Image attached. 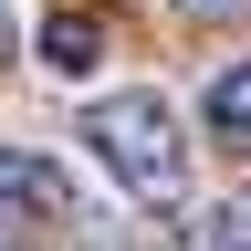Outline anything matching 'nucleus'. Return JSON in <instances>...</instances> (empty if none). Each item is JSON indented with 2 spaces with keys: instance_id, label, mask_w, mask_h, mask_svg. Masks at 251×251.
<instances>
[{
  "instance_id": "f257e3e1",
  "label": "nucleus",
  "mask_w": 251,
  "mask_h": 251,
  "mask_svg": "<svg viewBox=\"0 0 251 251\" xmlns=\"http://www.w3.org/2000/svg\"><path fill=\"white\" fill-rule=\"evenodd\" d=\"M74 136H84V157L126 188V199H147V209H178V199H188V126H178V105H168L157 84L94 94Z\"/></svg>"
},
{
  "instance_id": "39448f33",
  "label": "nucleus",
  "mask_w": 251,
  "mask_h": 251,
  "mask_svg": "<svg viewBox=\"0 0 251 251\" xmlns=\"http://www.w3.org/2000/svg\"><path fill=\"white\" fill-rule=\"evenodd\" d=\"M178 251H251V209H241V199H220V209H199V220L178 230Z\"/></svg>"
},
{
  "instance_id": "7ed1b4c3",
  "label": "nucleus",
  "mask_w": 251,
  "mask_h": 251,
  "mask_svg": "<svg viewBox=\"0 0 251 251\" xmlns=\"http://www.w3.org/2000/svg\"><path fill=\"white\" fill-rule=\"evenodd\" d=\"M199 126H209V147H251V63H220L199 84Z\"/></svg>"
},
{
  "instance_id": "20e7f679",
  "label": "nucleus",
  "mask_w": 251,
  "mask_h": 251,
  "mask_svg": "<svg viewBox=\"0 0 251 251\" xmlns=\"http://www.w3.org/2000/svg\"><path fill=\"white\" fill-rule=\"evenodd\" d=\"M42 74H63V84H84L94 63H105V21H84V11H63V21H42Z\"/></svg>"
},
{
  "instance_id": "423d86ee",
  "label": "nucleus",
  "mask_w": 251,
  "mask_h": 251,
  "mask_svg": "<svg viewBox=\"0 0 251 251\" xmlns=\"http://www.w3.org/2000/svg\"><path fill=\"white\" fill-rule=\"evenodd\" d=\"M178 11H251V0H178Z\"/></svg>"
},
{
  "instance_id": "6e6552de",
  "label": "nucleus",
  "mask_w": 251,
  "mask_h": 251,
  "mask_svg": "<svg viewBox=\"0 0 251 251\" xmlns=\"http://www.w3.org/2000/svg\"><path fill=\"white\" fill-rule=\"evenodd\" d=\"M0 251H21V230H11V220H0Z\"/></svg>"
},
{
  "instance_id": "f03ea898",
  "label": "nucleus",
  "mask_w": 251,
  "mask_h": 251,
  "mask_svg": "<svg viewBox=\"0 0 251 251\" xmlns=\"http://www.w3.org/2000/svg\"><path fill=\"white\" fill-rule=\"evenodd\" d=\"M0 209H31V220H74V178H63L42 147H0Z\"/></svg>"
},
{
  "instance_id": "0eeeda50",
  "label": "nucleus",
  "mask_w": 251,
  "mask_h": 251,
  "mask_svg": "<svg viewBox=\"0 0 251 251\" xmlns=\"http://www.w3.org/2000/svg\"><path fill=\"white\" fill-rule=\"evenodd\" d=\"M11 31H21V21H11V0H0V52H11Z\"/></svg>"
}]
</instances>
